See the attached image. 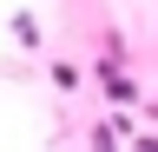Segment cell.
Here are the masks:
<instances>
[{
  "mask_svg": "<svg viewBox=\"0 0 158 152\" xmlns=\"http://www.w3.org/2000/svg\"><path fill=\"white\" fill-rule=\"evenodd\" d=\"M92 80H99V93H106L112 106H132V99H138V80H132V73H118L112 60H106V66H92Z\"/></svg>",
  "mask_w": 158,
  "mask_h": 152,
  "instance_id": "6da1fadb",
  "label": "cell"
},
{
  "mask_svg": "<svg viewBox=\"0 0 158 152\" xmlns=\"http://www.w3.org/2000/svg\"><path fill=\"white\" fill-rule=\"evenodd\" d=\"M13 40L27 46V53H40V46H46V33H40V13H33V7H20V13H13Z\"/></svg>",
  "mask_w": 158,
  "mask_h": 152,
  "instance_id": "7a4b0ae2",
  "label": "cell"
},
{
  "mask_svg": "<svg viewBox=\"0 0 158 152\" xmlns=\"http://www.w3.org/2000/svg\"><path fill=\"white\" fill-rule=\"evenodd\" d=\"M53 86H59V93H79V66H66V60H53Z\"/></svg>",
  "mask_w": 158,
  "mask_h": 152,
  "instance_id": "3957f363",
  "label": "cell"
},
{
  "mask_svg": "<svg viewBox=\"0 0 158 152\" xmlns=\"http://www.w3.org/2000/svg\"><path fill=\"white\" fill-rule=\"evenodd\" d=\"M132 152H158V139H152V132H145V139H132Z\"/></svg>",
  "mask_w": 158,
  "mask_h": 152,
  "instance_id": "277c9868",
  "label": "cell"
}]
</instances>
